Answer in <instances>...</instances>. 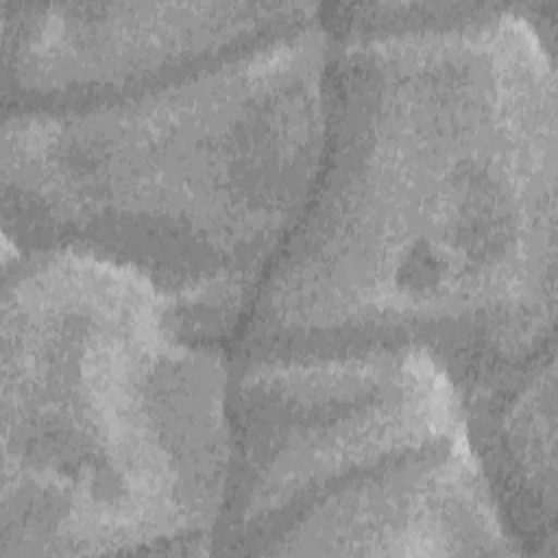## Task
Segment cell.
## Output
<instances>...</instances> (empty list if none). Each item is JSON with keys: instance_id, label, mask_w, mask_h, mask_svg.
<instances>
[{"instance_id": "cell-1", "label": "cell", "mask_w": 558, "mask_h": 558, "mask_svg": "<svg viewBox=\"0 0 558 558\" xmlns=\"http://www.w3.org/2000/svg\"><path fill=\"white\" fill-rule=\"evenodd\" d=\"M556 161L530 2L331 39L323 166L231 351L410 347L462 395L554 349Z\"/></svg>"}, {"instance_id": "cell-2", "label": "cell", "mask_w": 558, "mask_h": 558, "mask_svg": "<svg viewBox=\"0 0 558 558\" xmlns=\"http://www.w3.org/2000/svg\"><path fill=\"white\" fill-rule=\"evenodd\" d=\"M329 65L316 22L129 98L2 113V257L54 248L118 264L231 349L312 198Z\"/></svg>"}, {"instance_id": "cell-3", "label": "cell", "mask_w": 558, "mask_h": 558, "mask_svg": "<svg viewBox=\"0 0 558 558\" xmlns=\"http://www.w3.org/2000/svg\"><path fill=\"white\" fill-rule=\"evenodd\" d=\"M0 558L214 554L229 347L142 275L2 259Z\"/></svg>"}, {"instance_id": "cell-4", "label": "cell", "mask_w": 558, "mask_h": 558, "mask_svg": "<svg viewBox=\"0 0 558 558\" xmlns=\"http://www.w3.org/2000/svg\"><path fill=\"white\" fill-rule=\"evenodd\" d=\"M229 471L214 554L434 558L456 543L475 458L427 351L229 349Z\"/></svg>"}, {"instance_id": "cell-5", "label": "cell", "mask_w": 558, "mask_h": 558, "mask_svg": "<svg viewBox=\"0 0 558 558\" xmlns=\"http://www.w3.org/2000/svg\"><path fill=\"white\" fill-rule=\"evenodd\" d=\"M316 2H0L2 113L129 98L320 22Z\"/></svg>"}, {"instance_id": "cell-6", "label": "cell", "mask_w": 558, "mask_h": 558, "mask_svg": "<svg viewBox=\"0 0 558 558\" xmlns=\"http://www.w3.org/2000/svg\"><path fill=\"white\" fill-rule=\"evenodd\" d=\"M460 401L475 458L521 554L556 558V347Z\"/></svg>"}]
</instances>
